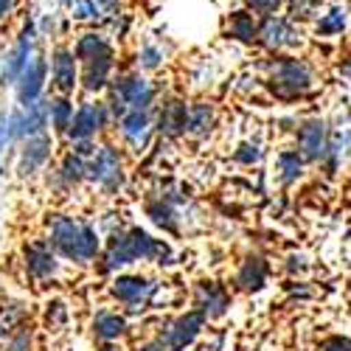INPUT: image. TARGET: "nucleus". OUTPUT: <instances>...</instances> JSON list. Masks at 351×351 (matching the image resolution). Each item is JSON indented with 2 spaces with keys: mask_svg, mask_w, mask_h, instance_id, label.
<instances>
[{
  "mask_svg": "<svg viewBox=\"0 0 351 351\" xmlns=\"http://www.w3.org/2000/svg\"><path fill=\"white\" fill-rule=\"evenodd\" d=\"M51 245L71 261H90L99 253V237L90 225H82L71 217H56L51 222Z\"/></svg>",
  "mask_w": 351,
  "mask_h": 351,
  "instance_id": "f257e3e1",
  "label": "nucleus"
},
{
  "mask_svg": "<svg viewBox=\"0 0 351 351\" xmlns=\"http://www.w3.org/2000/svg\"><path fill=\"white\" fill-rule=\"evenodd\" d=\"M163 253H169L166 245L155 242L146 230L132 228L127 233H115V237L110 239V247L104 253V270H115V267L132 265V261H138V258H155V256H163Z\"/></svg>",
  "mask_w": 351,
  "mask_h": 351,
  "instance_id": "f03ea898",
  "label": "nucleus"
},
{
  "mask_svg": "<svg viewBox=\"0 0 351 351\" xmlns=\"http://www.w3.org/2000/svg\"><path fill=\"white\" fill-rule=\"evenodd\" d=\"M155 101V87L141 79V76H121L115 79L112 84V112L119 115V119H124L127 112L138 110V112H146L149 110V104Z\"/></svg>",
  "mask_w": 351,
  "mask_h": 351,
  "instance_id": "7ed1b4c3",
  "label": "nucleus"
},
{
  "mask_svg": "<svg viewBox=\"0 0 351 351\" xmlns=\"http://www.w3.org/2000/svg\"><path fill=\"white\" fill-rule=\"evenodd\" d=\"M270 87L278 99H298L312 87V71L301 60H278L270 73Z\"/></svg>",
  "mask_w": 351,
  "mask_h": 351,
  "instance_id": "20e7f679",
  "label": "nucleus"
},
{
  "mask_svg": "<svg viewBox=\"0 0 351 351\" xmlns=\"http://www.w3.org/2000/svg\"><path fill=\"white\" fill-rule=\"evenodd\" d=\"M202 324H206V315H202V312H189V315L178 317L174 324H169V326L160 332V337H158L160 348H163V351H183V348L199 335Z\"/></svg>",
  "mask_w": 351,
  "mask_h": 351,
  "instance_id": "39448f33",
  "label": "nucleus"
},
{
  "mask_svg": "<svg viewBox=\"0 0 351 351\" xmlns=\"http://www.w3.org/2000/svg\"><path fill=\"white\" fill-rule=\"evenodd\" d=\"M48 112H51V104L43 101V99L17 110L9 119V138H34V135H40L45 130Z\"/></svg>",
  "mask_w": 351,
  "mask_h": 351,
  "instance_id": "423d86ee",
  "label": "nucleus"
},
{
  "mask_svg": "<svg viewBox=\"0 0 351 351\" xmlns=\"http://www.w3.org/2000/svg\"><path fill=\"white\" fill-rule=\"evenodd\" d=\"M258 40H261V45H267L270 51L295 48V45H301V32L289 20L267 14L265 23H261V28H258Z\"/></svg>",
  "mask_w": 351,
  "mask_h": 351,
  "instance_id": "0eeeda50",
  "label": "nucleus"
},
{
  "mask_svg": "<svg viewBox=\"0 0 351 351\" xmlns=\"http://www.w3.org/2000/svg\"><path fill=\"white\" fill-rule=\"evenodd\" d=\"M104 127H107V107L99 101H87L73 112V121H71L68 132L73 141H90Z\"/></svg>",
  "mask_w": 351,
  "mask_h": 351,
  "instance_id": "6e6552de",
  "label": "nucleus"
},
{
  "mask_svg": "<svg viewBox=\"0 0 351 351\" xmlns=\"http://www.w3.org/2000/svg\"><path fill=\"white\" fill-rule=\"evenodd\" d=\"M90 178L96 183H101L107 191H115L124 183V174H121V155L112 149V146H101L96 152L93 163H90Z\"/></svg>",
  "mask_w": 351,
  "mask_h": 351,
  "instance_id": "1a4fd4ad",
  "label": "nucleus"
},
{
  "mask_svg": "<svg viewBox=\"0 0 351 351\" xmlns=\"http://www.w3.org/2000/svg\"><path fill=\"white\" fill-rule=\"evenodd\" d=\"M152 292H155V284L141 276H119L112 281V295L121 304H127L130 309H141L152 298Z\"/></svg>",
  "mask_w": 351,
  "mask_h": 351,
  "instance_id": "9d476101",
  "label": "nucleus"
},
{
  "mask_svg": "<svg viewBox=\"0 0 351 351\" xmlns=\"http://www.w3.org/2000/svg\"><path fill=\"white\" fill-rule=\"evenodd\" d=\"M45 73H48V62L43 60V56H34V60L25 65L23 76L17 79V99H20L23 107L40 101L43 84H45Z\"/></svg>",
  "mask_w": 351,
  "mask_h": 351,
  "instance_id": "9b49d317",
  "label": "nucleus"
},
{
  "mask_svg": "<svg viewBox=\"0 0 351 351\" xmlns=\"http://www.w3.org/2000/svg\"><path fill=\"white\" fill-rule=\"evenodd\" d=\"M298 146H301V155L304 160H320L326 158V149H329V138H326V124L324 121H306L298 132Z\"/></svg>",
  "mask_w": 351,
  "mask_h": 351,
  "instance_id": "f8f14e48",
  "label": "nucleus"
},
{
  "mask_svg": "<svg viewBox=\"0 0 351 351\" xmlns=\"http://www.w3.org/2000/svg\"><path fill=\"white\" fill-rule=\"evenodd\" d=\"M32 48H34L32 28H25V32L20 34V40H17V45L12 48V53L6 56V65H3V73H0V82L12 84V82H17V79L23 76L25 65L32 62V60H28V56H32Z\"/></svg>",
  "mask_w": 351,
  "mask_h": 351,
  "instance_id": "ddd939ff",
  "label": "nucleus"
},
{
  "mask_svg": "<svg viewBox=\"0 0 351 351\" xmlns=\"http://www.w3.org/2000/svg\"><path fill=\"white\" fill-rule=\"evenodd\" d=\"M51 73H53L56 90L71 93L76 87V53L68 48H56L51 60Z\"/></svg>",
  "mask_w": 351,
  "mask_h": 351,
  "instance_id": "4468645a",
  "label": "nucleus"
},
{
  "mask_svg": "<svg viewBox=\"0 0 351 351\" xmlns=\"http://www.w3.org/2000/svg\"><path fill=\"white\" fill-rule=\"evenodd\" d=\"M51 155V138L45 132L28 138L23 146V160H20V174H32L34 169H40Z\"/></svg>",
  "mask_w": 351,
  "mask_h": 351,
  "instance_id": "2eb2a0df",
  "label": "nucleus"
},
{
  "mask_svg": "<svg viewBox=\"0 0 351 351\" xmlns=\"http://www.w3.org/2000/svg\"><path fill=\"white\" fill-rule=\"evenodd\" d=\"M25 267L34 278H48L56 273V258L43 242H34L25 247Z\"/></svg>",
  "mask_w": 351,
  "mask_h": 351,
  "instance_id": "dca6fc26",
  "label": "nucleus"
},
{
  "mask_svg": "<svg viewBox=\"0 0 351 351\" xmlns=\"http://www.w3.org/2000/svg\"><path fill=\"white\" fill-rule=\"evenodd\" d=\"M197 306L206 317H219L228 309V295L219 284H199L197 287Z\"/></svg>",
  "mask_w": 351,
  "mask_h": 351,
  "instance_id": "f3484780",
  "label": "nucleus"
},
{
  "mask_svg": "<svg viewBox=\"0 0 351 351\" xmlns=\"http://www.w3.org/2000/svg\"><path fill=\"white\" fill-rule=\"evenodd\" d=\"M110 71H112V48L101 56H96V60L84 62V87L90 93H99L107 87V79H110Z\"/></svg>",
  "mask_w": 351,
  "mask_h": 351,
  "instance_id": "a211bd4d",
  "label": "nucleus"
},
{
  "mask_svg": "<svg viewBox=\"0 0 351 351\" xmlns=\"http://www.w3.org/2000/svg\"><path fill=\"white\" fill-rule=\"evenodd\" d=\"M186 121H189V107L183 101H169L163 104V112H160V132L169 135V138H178L186 132Z\"/></svg>",
  "mask_w": 351,
  "mask_h": 351,
  "instance_id": "6ab92c4d",
  "label": "nucleus"
},
{
  "mask_svg": "<svg viewBox=\"0 0 351 351\" xmlns=\"http://www.w3.org/2000/svg\"><path fill=\"white\" fill-rule=\"evenodd\" d=\"M214 124V107L206 104V101H199L194 107H189V121H186V132L199 138V135H206Z\"/></svg>",
  "mask_w": 351,
  "mask_h": 351,
  "instance_id": "aec40b11",
  "label": "nucleus"
},
{
  "mask_svg": "<svg viewBox=\"0 0 351 351\" xmlns=\"http://www.w3.org/2000/svg\"><path fill=\"white\" fill-rule=\"evenodd\" d=\"M265 281H267V265L261 258H247L237 276V284L242 289H261Z\"/></svg>",
  "mask_w": 351,
  "mask_h": 351,
  "instance_id": "412c9836",
  "label": "nucleus"
},
{
  "mask_svg": "<svg viewBox=\"0 0 351 351\" xmlns=\"http://www.w3.org/2000/svg\"><path fill=\"white\" fill-rule=\"evenodd\" d=\"M93 329H96V337H101V340H119V337L127 332V320H124L121 315L101 312V315H96V320H93Z\"/></svg>",
  "mask_w": 351,
  "mask_h": 351,
  "instance_id": "4be33fe9",
  "label": "nucleus"
},
{
  "mask_svg": "<svg viewBox=\"0 0 351 351\" xmlns=\"http://www.w3.org/2000/svg\"><path fill=\"white\" fill-rule=\"evenodd\" d=\"M107 51H110V43L101 34H82L76 40V48H73L76 60H82V62H90V60H96V56H101Z\"/></svg>",
  "mask_w": 351,
  "mask_h": 351,
  "instance_id": "5701e85b",
  "label": "nucleus"
},
{
  "mask_svg": "<svg viewBox=\"0 0 351 351\" xmlns=\"http://www.w3.org/2000/svg\"><path fill=\"white\" fill-rule=\"evenodd\" d=\"M121 132H124V138L132 141V143L146 141V135H149V115L138 112V110L127 112L124 119H121Z\"/></svg>",
  "mask_w": 351,
  "mask_h": 351,
  "instance_id": "b1692460",
  "label": "nucleus"
},
{
  "mask_svg": "<svg viewBox=\"0 0 351 351\" xmlns=\"http://www.w3.org/2000/svg\"><path fill=\"white\" fill-rule=\"evenodd\" d=\"M228 34L242 43H253V40H258V28L247 12H233L228 20Z\"/></svg>",
  "mask_w": 351,
  "mask_h": 351,
  "instance_id": "393cba45",
  "label": "nucleus"
},
{
  "mask_svg": "<svg viewBox=\"0 0 351 351\" xmlns=\"http://www.w3.org/2000/svg\"><path fill=\"white\" fill-rule=\"evenodd\" d=\"M346 28V9H332V12H326L324 17L317 20V25H315V32H317V37H335V34H340Z\"/></svg>",
  "mask_w": 351,
  "mask_h": 351,
  "instance_id": "a878e982",
  "label": "nucleus"
},
{
  "mask_svg": "<svg viewBox=\"0 0 351 351\" xmlns=\"http://www.w3.org/2000/svg\"><path fill=\"white\" fill-rule=\"evenodd\" d=\"M278 166H281V178H284L287 183H292V180L301 178L304 155H301V152H281V155H278Z\"/></svg>",
  "mask_w": 351,
  "mask_h": 351,
  "instance_id": "bb28decb",
  "label": "nucleus"
},
{
  "mask_svg": "<svg viewBox=\"0 0 351 351\" xmlns=\"http://www.w3.org/2000/svg\"><path fill=\"white\" fill-rule=\"evenodd\" d=\"M146 211H149V217H152L160 228H166V230H178V222H174V208L169 206V202H163V199H152L149 206H146Z\"/></svg>",
  "mask_w": 351,
  "mask_h": 351,
  "instance_id": "cd10ccee",
  "label": "nucleus"
},
{
  "mask_svg": "<svg viewBox=\"0 0 351 351\" xmlns=\"http://www.w3.org/2000/svg\"><path fill=\"white\" fill-rule=\"evenodd\" d=\"M51 121H53V127L60 130V132L71 130V121H73V104H71L68 99L53 101V104H51Z\"/></svg>",
  "mask_w": 351,
  "mask_h": 351,
  "instance_id": "c85d7f7f",
  "label": "nucleus"
},
{
  "mask_svg": "<svg viewBox=\"0 0 351 351\" xmlns=\"http://www.w3.org/2000/svg\"><path fill=\"white\" fill-rule=\"evenodd\" d=\"M84 171H90V166L84 163L82 155H68V158H65V163H62V178H65L68 183L82 180V178H84Z\"/></svg>",
  "mask_w": 351,
  "mask_h": 351,
  "instance_id": "c756f323",
  "label": "nucleus"
},
{
  "mask_svg": "<svg viewBox=\"0 0 351 351\" xmlns=\"http://www.w3.org/2000/svg\"><path fill=\"white\" fill-rule=\"evenodd\" d=\"M292 20H312L317 12V0H287Z\"/></svg>",
  "mask_w": 351,
  "mask_h": 351,
  "instance_id": "7c9ffc66",
  "label": "nucleus"
},
{
  "mask_svg": "<svg viewBox=\"0 0 351 351\" xmlns=\"http://www.w3.org/2000/svg\"><path fill=\"white\" fill-rule=\"evenodd\" d=\"M23 320V309L20 304H9L6 309H0V335L3 332H12V326H17Z\"/></svg>",
  "mask_w": 351,
  "mask_h": 351,
  "instance_id": "2f4dec72",
  "label": "nucleus"
},
{
  "mask_svg": "<svg viewBox=\"0 0 351 351\" xmlns=\"http://www.w3.org/2000/svg\"><path fill=\"white\" fill-rule=\"evenodd\" d=\"M73 17L76 20H96L99 17V3L96 0H76L73 3Z\"/></svg>",
  "mask_w": 351,
  "mask_h": 351,
  "instance_id": "473e14b6",
  "label": "nucleus"
},
{
  "mask_svg": "<svg viewBox=\"0 0 351 351\" xmlns=\"http://www.w3.org/2000/svg\"><path fill=\"white\" fill-rule=\"evenodd\" d=\"M247 3V9H253V12H261V14H276L278 12V0H245Z\"/></svg>",
  "mask_w": 351,
  "mask_h": 351,
  "instance_id": "72a5a7b5",
  "label": "nucleus"
},
{
  "mask_svg": "<svg viewBox=\"0 0 351 351\" xmlns=\"http://www.w3.org/2000/svg\"><path fill=\"white\" fill-rule=\"evenodd\" d=\"M160 65V51L152 48V45H146L141 51V68H158Z\"/></svg>",
  "mask_w": 351,
  "mask_h": 351,
  "instance_id": "f704fd0d",
  "label": "nucleus"
},
{
  "mask_svg": "<svg viewBox=\"0 0 351 351\" xmlns=\"http://www.w3.org/2000/svg\"><path fill=\"white\" fill-rule=\"evenodd\" d=\"M28 348H32V332H28V329H20L17 337L12 340L9 351H28Z\"/></svg>",
  "mask_w": 351,
  "mask_h": 351,
  "instance_id": "c9c22d12",
  "label": "nucleus"
},
{
  "mask_svg": "<svg viewBox=\"0 0 351 351\" xmlns=\"http://www.w3.org/2000/svg\"><path fill=\"white\" fill-rule=\"evenodd\" d=\"M324 351H351V340L348 337H332L324 343Z\"/></svg>",
  "mask_w": 351,
  "mask_h": 351,
  "instance_id": "e433bc0d",
  "label": "nucleus"
},
{
  "mask_svg": "<svg viewBox=\"0 0 351 351\" xmlns=\"http://www.w3.org/2000/svg\"><path fill=\"white\" fill-rule=\"evenodd\" d=\"M237 160L253 163V160H258V149H256V146H242V152H237Z\"/></svg>",
  "mask_w": 351,
  "mask_h": 351,
  "instance_id": "4c0bfd02",
  "label": "nucleus"
},
{
  "mask_svg": "<svg viewBox=\"0 0 351 351\" xmlns=\"http://www.w3.org/2000/svg\"><path fill=\"white\" fill-rule=\"evenodd\" d=\"M12 9H14V0H0V20H3Z\"/></svg>",
  "mask_w": 351,
  "mask_h": 351,
  "instance_id": "58836bf2",
  "label": "nucleus"
},
{
  "mask_svg": "<svg viewBox=\"0 0 351 351\" xmlns=\"http://www.w3.org/2000/svg\"><path fill=\"white\" fill-rule=\"evenodd\" d=\"M138 351H163V348H160V343L155 340V343H146V346H141Z\"/></svg>",
  "mask_w": 351,
  "mask_h": 351,
  "instance_id": "ea45409f",
  "label": "nucleus"
},
{
  "mask_svg": "<svg viewBox=\"0 0 351 351\" xmlns=\"http://www.w3.org/2000/svg\"><path fill=\"white\" fill-rule=\"evenodd\" d=\"M9 141V127H0V152H3V143Z\"/></svg>",
  "mask_w": 351,
  "mask_h": 351,
  "instance_id": "a19ab883",
  "label": "nucleus"
},
{
  "mask_svg": "<svg viewBox=\"0 0 351 351\" xmlns=\"http://www.w3.org/2000/svg\"><path fill=\"white\" fill-rule=\"evenodd\" d=\"M96 3H99V6H104V9H112L115 3H119V0H96Z\"/></svg>",
  "mask_w": 351,
  "mask_h": 351,
  "instance_id": "79ce46f5",
  "label": "nucleus"
},
{
  "mask_svg": "<svg viewBox=\"0 0 351 351\" xmlns=\"http://www.w3.org/2000/svg\"><path fill=\"white\" fill-rule=\"evenodd\" d=\"M60 3H62V6H73V3H76V0H60Z\"/></svg>",
  "mask_w": 351,
  "mask_h": 351,
  "instance_id": "37998d69",
  "label": "nucleus"
},
{
  "mask_svg": "<svg viewBox=\"0 0 351 351\" xmlns=\"http://www.w3.org/2000/svg\"><path fill=\"white\" fill-rule=\"evenodd\" d=\"M104 351H115V348H112V346H107V348H104Z\"/></svg>",
  "mask_w": 351,
  "mask_h": 351,
  "instance_id": "c03bdc74",
  "label": "nucleus"
},
{
  "mask_svg": "<svg viewBox=\"0 0 351 351\" xmlns=\"http://www.w3.org/2000/svg\"><path fill=\"white\" fill-rule=\"evenodd\" d=\"M346 71H348V73H351V62H348V65H346Z\"/></svg>",
  "mask_w": 351,
  "mask_h": 351,
  "instance_id": "a18cd8bd",
  "label": "nucleus"
}]
</instances>
